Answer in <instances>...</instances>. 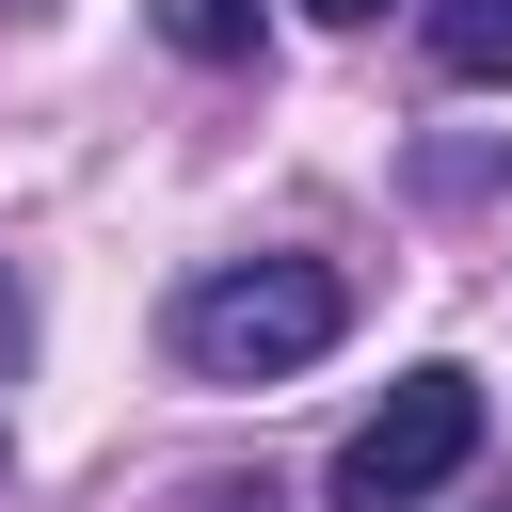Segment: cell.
Instances as JSON below:
<instances>
[{"label": "cell", "mask_w": 512, "mask_h": 512, "mask_svg": "<svg viewBox=\"0 0 512 512\" xmlns=\"http://www.w3.org/2000/svg\"><path fill=\"white\" fill-rule=\"evenodd\" d=\"M336 336H352V288L320 256H224L176 288V368H208V384H288Z\"/></svg>", "instance_id": "obj_1"}, {"label": "cell", "mask_w": 512, "mask_h": 512, "mask_svg": "<svg viewBox=\"0 0 512 512\" xmlns=\"http://www.w3.org/2000/svg\"><path fill=\"white\" fill-rule=\"evenodd\" d=\"M480 464V368H400L352 432H336V512H432L448 480Z\"/></svg>", "instance_id": "obj_2"}, {"label": "cell", "mask_w": 512, "mask_h": 512, "mask_svg": "<svg viewBox=\"0 0 512 512\" xmlns=\"http://www.w3.org/2000/svg\"><path fill=\"white\" fill-rule=\"evenodd\" d=\"M432 64L448 80H512V0H432Z\"/></svg>", "instance_id": "obj_3"}, {"label": "cell", "mask_w": 512, "mask_h": 512, "mask_svg": "<svg viewBox=\"0 0 512 512\" xmlns=\"http://www.w3.org/2000/svg\"><path fill=\"white\" fill-rule=\"evenodd\" d=\"M160 48H192V64H256V0H160Z\"/></svg>", "instance_id": "obj_4"}, {"label": "cell", "mask_w": 512, "mask_h": 512, "mask_svg": "<svg viewBox=\"0 0 512 512\" xmlns=\"http://www.w3.org/2000/svg\"><path fill=\"white\" fill-rule=\"evenodd\" d=\"M16 352H32V304H16V272H0V384H16Z\"/></svg>", "instance_id": "obj_5"}, {"label": "cell", "mask_w": 512, "mask_h": 512, "mask_svg": "<svg viewBox=\"0 0 512 512\" xmlns=\"http://www.w3.org/2000/svg\"><path fill=\"white\" fill-rule=\"evenodd\" d=\"M304 16H384V0H304Z\"/></svg>", "instance_id": "obj_6"}]
</instances>
